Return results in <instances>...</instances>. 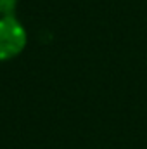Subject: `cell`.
<instances>
[{
    "label": "cell",
    "instance_id": "obj_1",
    "mask_svg": "<svg viewBox=\"0 0 147 149\" xmlns=\"http://www.w3.org/2000/svg\"><path fill=\"white\" fill-rule=\"evenodd\" d=\"M28 42L24 26L16 16L0 17V63L17 57Z\"/></svg>",
    "mask_w": 147,
    "mask_h": 149
},
{
    "label": "cell",
    "instance_id": "obj_2",
    "mask_svg": "<svg viewBox=\"0 0 147 149\" xmlns=\"http://www.w3.org/2000/svg\"><path fill=\"white\" fill-rule=\"evenodd\" d=\"M17 0H0V17L5 16H14Z\"/></svg>",
    "mask_w": 147,
    "mask_h": 149
}]
</instances>
